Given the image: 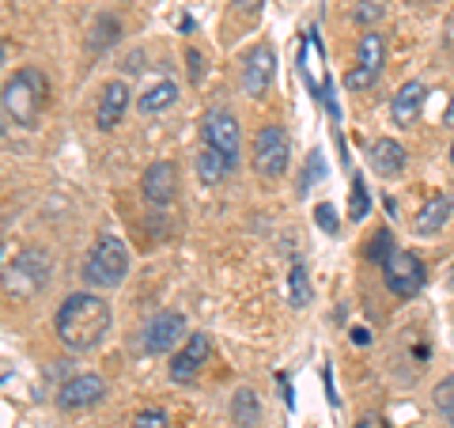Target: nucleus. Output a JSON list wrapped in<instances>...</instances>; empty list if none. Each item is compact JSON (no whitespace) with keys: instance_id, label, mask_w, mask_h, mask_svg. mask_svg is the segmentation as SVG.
Wrapping results in <instances>:
<instances>
[{"instance_id":"aec40b11","label":"nucleus","mask_w":454,"mask_h":428,"mask_svg":"<svg viewBox=\"0 0 454 428\" xmlns=\"http://www.w3.org/2000/svg\"><path fill=\"white\" fill-rule=\"evenodd\" d=\"M175 103H178V88L170 80H160L155 88H148L145 95H140V110H145V114H163Z\"/></svg>"},{"instance_id":"a211bd4d","label":"nucleus","mask_w":454,"mask_h":428,"mask_svg":"<svg viewBox=\"0 0 454 428\" xmlns=\"http://www.w3.org/2000/svg\"><path fill=\"white\" fill-rule=\"evenodd\" d=\"M227 170H231V160H227L223 152L208 148V145L197 152V178H201L205 186H220V182L227 178Z\"/></svg>"},{"instance_id":"9d476101","label":"nucleus","mask_w":454,"mask_h":428,"mask_svg":"<svg viewBox=\"0 0 454 428\" xmlns=\"http://www.w3.org/2000/svg\"><path fill=\"white\" fill-rule=\"evenodd\" d=\"M103 398H106V383L98 376H73L61 387V394H57V406L65 413H83V409L98 406Z\"/></svg>"},{"instance_id":"2f4dec72","label":"nucleus","mask_w":454,"mask_h":428,"mask_svg":"<svg viewBox=\"0 0 454 428\" xmlns=\"http://www.w3.org/2000/svg\"><path fill=\"white\" fill-rule=\"evenodd\" d=\"M443 125H450V130H454V95H450V107H447V114H443Z\"/></svg>"},{"instance_id":"f8f14e48","label":"nucleus","mask_w":454,"mask_h":428,"mask_svg":"<svg viewBox=\"0 0 454 428\" xmlns=\"http://www.w3.org/2000/svg\"><path fill=\"white\" fill-rule=\"evenodd\" d=\"M273 76H277V57L269 46H254L247 53V65H243V91L250 99H262L269 88H273Z\"/></svg>"},{"instance_id":"9b49d317","label":"nucleus","mask_w":454,"mask_h":428,"mask_svg":"<svg viewBox=\"0 0 454 428\" xmlns=\"http://www.w3.org/2000/svg\"><path fill=\"white\" fill-rule=\"evenodd\" d=\"M208 353H212L208 334H190L186 345H182L175 356H170V379H175V383H193L197 372L205 368Z\"/></svg>"},{"instance_id":"f3484780","label":"nucleus","mask_w":454,"mask_h":428,"mask_svg":"<svg viewBox=\"0 0 454 428\" xmlns=\"http://www.w3.org/2000/svg\"><path fill=\"white\" fill-rule=\"evenodd\" d=\"M450 197L447 194H439V197H428L424 202V209L417 212V220H413V227H417V235H435L439 227H443L447 220H450Z\"/></svg>"},{"instance_id":"1a4fd4ad","label":"nucleus","mask_w":454,"mask_h":428,"mask_svg":"<svg viewBox=\"0 0 454 428\" xmlns=\"http://www.w3.org/2000/svg\"><path fill=\"white\" fill-rule=\"evenodd\" d=\"M190 337L186 330V315L182 311H160L148 326H145V349L148 353H170Z\"/></svg>"},{"instance_id":"0eeeda50","label":"nucleus","mask_w":454,"mask_h":428,"mask_svg":"<svg viewBox=\"0 0 454 428\" xmlns=\"http://www.w3.org/2000/svg\"><path fill=\"white\" fill-rule=\"evenodd\" d=\"M382 57H387V42H382V35L379 31H364L360 50H356V68L345 76V88L348 91H364V88H372V83H379Z\"/></svg>"},{"instance_id":"4be33fe9","label":"nucleus","mask_w":454,"mask_h":428,"mask_svg":"<svg viewBox=\"0 0 454 428\" xmlns=\"http://www.w3.org/2000/svg\"><path fill=\"white\" fill-rule=\"evenodd\" d=\"M432 402H435V413H439V417H443V421L454 428V376H447L443 383H435Z\"/></svg>"},{"instance_id":"7c9ffc66","label":"nucleus","mask_w":454,"mask_h":428,"mask_svg":"<svg viewBox=\"0 0 454 428\" xmlns=\"http://www.w3.org/2000/svg\"><path fill=\"white\" fill-rule=\"evenodd\" d=\"M352 428H390V424L382 421V417H375V413H367V417H360V421L352 424Z\"/></svg>"},{"instance_id":"c85d7f7f","label":"nucleus","mask_w":454,"mask_h":428,"mask_svg":"<svg viewBox=\"0 0 454 428\" xmlns=\"http://www.w3.org/2000/svg\"><path fill=\"white\" fill-rule=\"evenodd\" d=\"M201 76H205V57L190 50V80L197 83V80H201Z\"/></svg>"},{"instance_id":"423d86ee","label":"nucleus","mask_w":454,"mask_h":428,"mask_svg":"<svg viewBox=\"0 0 454 428\" xmlns=\"http://www.w3.org/2000/svg\"><path fill=\"white\" fill-rule=\"evenodd\" d=\"M201 137L208 148L223 152L227 160H231V167L239 163V148H243V130H239L235 114L223 110V107H212L205 110V122H201Z\"/></svg>"},{"instance_id":"5701e85b","label":"nucleus","mask_w":454,"mask_h":428,"mask_svg":"<svg viewBox=\"0 0 454 428\" xmlns=\"http://www.w3.org/2000/svg\"><path fill=\"white\" fill-rule=\"evenodd\" d=\"M315 61H322V46H318V38H315V35H307V38H303V73H307V83H310V91H315V99H318L322 91H318Z\"/></svg>"},{"instance_id":"f03ea898","label":"nucleus","mask_w":454,"mask_h":428,"mask_svg":"<svg viewBox=\"0 0 454 428\" xmlns=\"http://www.w3.org/2000/svg\"><path fill=\"white\" fill-rule=\"evenodd\" d=\"M50 99V83L38 68H20L16 76H8L4 95H0V107H4V118L20 130H35L42 118V107Z\"/></svg>"},{"instance_id":"cd10ccee","label":"nucleus","mask_w":454,"mask_h":428,"mask_svg":"<svg viewBox=\"0 0 454 428\" xmlns=\"http://www.w3.org/2000/svg\"><path fill=\"white\" fill-rule=\"evenodd\" d=\"M231 4H235V12H239V16H258L265 0H231Z\"/></svg>"},{"instance_id":"20e7f679","label":"nucleus","mask_w":454,"mask_h":428,"mask_svg":"<svg viewBox=\"0 0 454 428\" xmlns=\"http://www.w3.org/2000/svg\"><path fill=\"white\" fill-rule=\"evenodd\" d=\"M129 277V250L118 235H98L95 247L83 262V281L91 289H118V284Z\"/></svg>"},{"instance_id":"6ab92c4d","label":"nucleus","mask_w":454,"mask_h":428,"mask_svg":"<svg viewBox=\"0 0 454 428\" xmlns=\"http://www.w3.org/2000/svg\"><path fill=\"white\" fill-rule=\"evenodd\" d=\"M231 421H235L239 428H258L262 406H258V394H254L250 387L235 391V398H231Z\"/></svg>"},{"instance_id":"dca6fc26","label":"nucleus","mask_w":454,"mask_h":428,"mask_svg":"<svg viewBox=\"0 0 454 428\" xmlns=\"http://www.w3.org/2000/svg\"><path fill=\"white\" fill-rule=\"evenodd\" d=\"M372 167L379 170V175H387V178L402 175L405 170V148L397 145L394 137H379L372 145Z\"/></svg>"},{"instance_id":"bb28decb","label":"nucleus","mask_w":454,"mask_h":428,"mask_svg":"<svg viewBox=\"0 0 454 428\" xmlns=\"http://www.w3.org/2000/svg\"><path fill=\"white\" fill-rule=\"evenodd\" d=\"M315 224L322 227L325 235H337V209L333 205H318L315 209Z\"/></svg>"},{"instance_id":"473e14b6","label":"nucleus","mask_w":454,"mask_h":428,"mask_svg":"<svg viewBox=\"0 0 454 428\" xmlns=\"http://www.w3.org/2000/svg\"><path fill=\"white\" fill-rule=\"evenodd\" d=\"M450 163H454V145H450Z\"/></svg>"},{"instance_id":"412c9836","label":"nucleus","mask_w":454,"mask_h":428,"mask_svg":"<svg viewBox=\"0 0 454 428\" xmlns=\"http://www.w3.org/2000/svg\"><path fill=\"white\" fill-rule=\"evenodd\" d=\"M310 299H315V289H310L307 266H303V262H295V266H292V273H288V304L303 311Z\"/></svg>"},{"instance_id":"39448f33","label":"nucleus","mask_w":454,"mask_h":428,"mask_svg":"<svg viewBox=\"0 0 454 428\" xmlns=\"http://www.w3.org/2000/svg\"><path fill=\"white\" fill-rule=\"evenodd\" d=\"M288 155H292V145H288V133L280 130V125H265L254 140V155L250 163L258 170L262 178H280L284 170H288Z\"/></svg>"},{"instance_id":"7ed1b4c3","label":"nucleus","mask_w":454,"mask_h":428,"mask_svg":"<svg viewBox=\"0 0 454 428\" xmlns=\"http://www.w3.org/2000/svg\"><path fill=\"white\" fill-rule=\"evenodd\" d=\"M372 242H375V254L382 262V281H387V289L397 299H413L424 289V281H428V269H424V262L417 258L413 250L397 247L390 232H379Z\"/></svg>"},{"instance_id":"b1692460","label":"nucleus","mask_w":454,"mask_h":428,"mask_svg":"<svg viewBox=\"0 0 454 428\" xmlns=\"http://www.w3.org/2000/svg\"><path fill=\"white\" fill-rule=\"evenodd\" d=\"M372 202H367V190H364V178L356 175L352 178V205H348V220H364Z\"/></svg>"},{"instance_id":"a878e982","label":"nucleus","mask_w":454,"mask_h":428,"mask_svg":"<svg viewBox=\"0 0 454 428\" xmlns=\"http://www.w3.org/2000/svg\"><path fill=\"white\" fill-rule=\"evenodd\" d=\"M133 428H170V421H167L163 409H145V413H137Z\"/></svg>"},{"instance_id":"f257e3e1","label":"nucleus","mask_w":454,"mask_h":428,"mask_svg":"<svg viewBox=\"0 0 454 428\" xmlns=\"http://www.w3.org/2000/svg\"><path fill=\"white\" fill-rule=\"evenodd\" d=\"M110 322H114V311L103 296L95 292H73L57 307L53 315V330L61 337L65 349L73 353H91L103 345V337L110 334Z\"/></svg>"},{"instance_id":"393cba45","label":"nucleus","mask_w":454,"mask_h":428,"mask_svg":"<svg viewBox=\"0 0 454 428\" xmlns=\"http://www.w3.org/2000/svg\"><path fill=\"white\" fill-rule=\"evenodd\" d=\"M315 175L322 178L325 175V160H322V152L315 148L310 152V160H307V170H303V182H300V194H307L310 186H315Z\"/></svg>"},{"instance_id":"ddd939ff","label":"nucleus","mask_w":454,"mask_h":428,"mask_svg":"<svg viewBox=\"0 0 454 428\" xmlns=\"http://www.w3.org/2000/svg\"><path fill=\"white\" fill-rule=\"evenodd\" d=\"M140 190H145V197L152 205H170V202H175V194H178V170H175V163H167V160L152 163L145 170V178H140Z\"/></svg>"},{"instance_id":"4468645a","label":"nucleus","mask_w":454,"mask_h":428,"mask_svg":"<svg viewBox=\"0 0 454 428\" xmlns=\"http://www.w3.org/2000/svg\"><path fill=\"white\" fill-rule=\"evenodd\" d=\"M424 99H428V88H424L420 80H409V83H402V88L394 91V99H390V118H394L397 130H409V125L420 118Z\"/></svg>"},{"instance_id":"c756f323","label":"nucleus","mask_w":454,"mask_h":428,"mask_svg":"<svg viewBox=\"0 0 454 428\" xmlns=\"http://www.w3.org/2000/svg\"><path fill=\"white\" fill-rule=\"evenodd\" d=\"M379 16H382V8H375V4H360V8H356V20H360V23H372V20H379Z\"/></svg>"},{"instance_id":"2eb2a0df","label":"nucleus","mask_w":454,"mask_h":428,"mask_svg":"<svg viewBox=\"0 0 454 428\" xmlns=\"http://www.w3.org/2000/svg\"><path fill=\"white\" fill-rule=\"evenodd\" d=\"M125 110H129V88L121 80H110L103 88V99H98V114H95L98 130H114L125 118Z\"/></svg>"},{"instance_id":"6e6552de","label":"nucleus","mask_w":454,"mask_h":428,"mask_svg":"<svg viewBox=\"0 0 454 428\" xmlns=\"http://www.w3.org/2000/svg\"><path fill=\"white\" fill-rule=\"evenodd\" d=\"M50 277V254H42V250H23L16 262H8V292H16V296H31L38 292L42 284H46Z\"/></svg>"}]
</instances>
